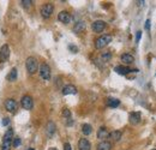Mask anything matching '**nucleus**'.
Wrapping results in <instances>:
<instances>
[{
	"instance_id": "nucleus-17",
	"label": "nucleus",
	"mask_w": 156,
	"mask_h": 150,
	"mask_svg": "<svg viewBox=\"0 0 156 150\" xmlns=\"http://www.w3.org/2000/svg\"><path fill=\"white\" fill-rule=\"evenodd\" d=\"M121 61L125 64V65H130L134 61V58L131 55V54H127V53H125L121 55Z\"/></svg>"
},
{
	"instance_id": "nucleus-28",
	"label": "nucleus",
	"mask_w": 156,
	"mask_h": 150,
	"mask_svg": "<svg viewBox=\"0 0 156 150\" xmlns=\"http://www.w3.org/2000/svg\"><path fill=\"white\" fill-rule=\"evenodd\" d=\"M8 124H10V119H8V118H4V119L1 120V125H3V126H7Z\"/></svg>"
},
{
	"instance_id": "nucleus-8",
	"label": "nucleus",
	"mask_w": 156,
	"mask_h": 150,
	"mask_svg": "<svg viewBox=\"0 0 156 150\" xmlns=\"http://www.w3.org/2000/svg\"><path fill=\"white\" fill-rule=\"evenodd\" d=\"M10 58V48L7 45H4L1 48H0V61L4 63L7 61Z\"/></svg>"
},
{
	"instance_id": "nucleus-5",
	"label": "nucleus",
	"mask_w": 156,
	"mask_h": 150,
	"mask_svg": "<svg viewBox=\"0 0 156 150\" xmlns=\"http://www.w3.org/2000/svg\"><path fill=\"white\" fill-rule=\"evenodd\" d=\"M40 76L45 81H49L51 79V67L47 64H42L40 66Z\"/></svg>"
},
{
	"instance_id": "nucleus-23",
	"label": "nucleus",
	"mask_w": 156,
	"mask_h": 150,
	"mask_svg": "<svg viewBox=\"0 0 156 150\" xmlns=\"http://www.w3.org/2000/svg\"><path fill=\"white\" fill-rule=\"evenodd\" d=\"M7 79L10 82H13L17 79V68H12L11 72H10V75L7 76Z\"/></svg>"
},
{
	"instance_id": "nucleus-12",
	"label": "nucleus",
	"mask_w": 156,
	"mask_h": 150,
	"mask_svg": "<svg viewBox=\"0 0 156 150\" xmlns=\"http://www.w3.org/2000/svg\"><path fill=\"white\" fill-rule=\"evenodd\" d=\"M63 94L64 95H75L77 94V88L72 84H69V85H65L63 88Z\"/></svg>"
},
{
	"instance_id": "nucleus-22",
	"label": "nucleus",
	"mask_w": 156,
	"mask_h": 150,
	"mask_svg": "<svg viewBox=\"0 0 156 150\" xmlns=\"http://www.w3.org/2000/svg\"><path fill=\"white\" fill-rule=\"evenodd\" d=\"M82 132H83V135H85V136H89V135L93 132L91 125H89V124H83V125H82Z\"/></svg>"
},
{
	"instance_id": "nucleus-4",
	"label": "nucleus",
	"mask_w": 156,
	"mask_h": 150,
	"mask_svg": "<svg viewBox=\"0 0 156 150\" xmlns=\"http://www.w3.org/2000/svg\"><path fill=\"white\" fill-rule=\"evenodd\" d=\"M53 11H54L53 4L47 3V4H45V5L41 7V16H42L45 19H47V18H49V17L52 16Z\"/></svg>"
},
{
	"instance_id": "nucleus-34",
	"label": "nucleus",
	"mask_w": 156,
	"mask_h": 150,
	"mask_svg": "<svg viewBox=\"0 0 156 150\" xmlns=\"http://www.w3.org/2000/svg\"><path fill=\"white\" fill-rule=\"evenodd\" d=\"M49 150H58V149H56V148H51Z\"/></svg>"
},
{
	"instance_id": "nucleus-10",
	"label": "nucleus",
	"mask_w": 156,
	"mask_h": 150,
	"mask_svg": "<svg viewBox=\"0 0 156 150\" xmlns=\"http://www.w3.org/2000/svg\"><path fill=\"white\" fill-rule=\"evenodd\" d=\"M58 19L64 24H69L71 22V15L67 11H61L59 15H58Z\"/></svg>"
},
{
	"instance_id": "nucleus-6",
	"label": "nucleus",
	"mask_w": 156,
	"mask_h": 150,
	"mask_svg": "<svg viewBox=\"0 0 156 150\" xmlns=\"http://www.w3.org/2000/svg\"><path fill=\"white\" fill-rule=\"evenodd\" d=\"M5 108H6V111L10 112V113H16L17 112V108H18V105L16 102V100L7 98L6 101H5Z\"/></svg>"
},
{
	"instance_id": "nucleus-18",
	"label": "nucleus",
	"mask_w": 156,
	"mask_h": 150,
	"mask_svg": "<svg viewBox=\"0 0 156 150\" xmlns=\"http://www.w3.org/2000/svg\"><path fill=\"white\" fill-rule=\"evenodd\" d=\"M97 150H112V143L108 141H102L97 145Z\"/></svg>"
},
{
	"instance_id": "nucleus-30",
	"label": "nucleus",
	"mask_w": 156,
	"mask_h": 150,
	"mask_svg": "<svg viewBox=\"0 0 156 150\" xmlns=\"http://www.w3.org/2000/svg\"><path fill=\"white\" fill-rule=\"evenodd\" d=\"M141 37H142V31H137V34H136V42H139Z\"/></svg>"
},
{
	"instance_id": "nucleus-11",
	"label": "nucleus",
	"mask_w": 156,
	"mask_h": 150,
	"mask_svg": "<svg viewBox=\"0 0 156 150\" xmlns=\"http://www.w3.org/2000/svg\"><path fill=\"white\" fill-rule=\"evenodd\" d=\"M78 149L79 150H90L91 144L86 138H81L79 142H78Z\"/></svg>"
},
{
	"instance_id": "nucleus-31",
	"label": "nucleus",
	"mask_w": 156,
	"mask_h": 150,
	"mask_svg": "<svg viewBox=\"0 0 156 150\" xmlns=\"http://www.w3.org/2000/svg\"><path fill=\"white\" fill-rule=\"evenodd\" d=\"M64 150H72L70 143H65V145H64Z\"/></svg>"
},
{
	"instance_id": "nucleus-1",
	"label": "nucleus",
	"mask_w": 156,
	"mask_h": 150,
	"mask_svg": "<svg viewBox=\"0 0 156 150\" xmlns=\"http://www.w3.org/2000/svg\"><path fill=\"white\" fill-rule=\"evenodd\" d=\"M12 141H13V130L12 128H7V131L5 132V136H4L3 149L1 150H10L11 149Z\"/></svg>"
},
{
	"instance_id": "nucleus-29",
	"label": "nucleus",
	"mask_w": 156,
	"mask_h": 150,
	"mask_svg": "<svg viewBox=\"0 0 156 150\" xmlns=\"http://www.w3.org/2000/svg\"><path fill=\"white\" fill-rule=\"evenodd\" d=\"M69 49H70V51H72V53H77L78 52V48L76 46H73V45H70L69 46Z\"/></svg>"
},
{
	"instance_id": "nucleus-24",
	"label": "nucleus",
	"mask_w": 156,
	"mask_h": 150,
	"mask_svg": "<svg viewBox=\"0 0 156 150\" xmlns=\"http://www.w3.org/2000/svg\"><path fill=\"white\" fill-rule=\"evenodd\" d=\"M111 58H112L111 52H104V53H102V54H101V59H102V61H104V63L109 61Z\"/></svg>"
},
{
	"instance_id": "nucleus-32",
	"label": "nucleus",
	"mask_w": 156,
	"mask_h": 150,
	"mask_svg": "<svg viewBox=\"0 0 156 150\" xmlns=\"http://www.w3.org/2000/svg\"><path fill=\"white\" fill-rule=\"evenodd\" d=\"M72 124H73V120H72L71 118H69V119H67V123H66V125H67V126H71Z\"/></svg>"
},
{
	"instance_id": "nucleus-26",
	"label": "nucleus",
	"mask_w": 156,
	"mask_h": 150,
	"mask_svg": "<svg viewBox=\"0 0 156 150\" xmlns=\"http://www.w3.org/2000/svg\"><path fill=\"white\" fill-rule=\"evenodd\" d=\"M31 4H33L31 0H23V1H22V6L24 8H29V7L31 6Z\"/></svg>"
},
{
	"instance_id": "nucleus-25",
	"label": "nucleus",
	"mask_w": 156,
	"mask_h": 150,
	"mask_svg": "<svg viewBox=\"0 0 156 150\" xmlns=\"http://www.w3.org/2000/svg\"><path fill=\"white\" fill-rule=\"evenodd\" d=\"M12 145H13L15 148H17V147H19V145H21V138H19V137H13Z\"/></svg>"
},
{
	"instance_id": "nucleus-35",
	"label": "nucleus",
	"mask_w": 156,
	"mask_h": 150,
	"mask_svg": "<svg viewBox=\"0 0 156 150\" xmlns=\"http://www.w3.org/2000/svg\"><path fill=\"white\" fill-rule=\"evenodd\" d=\"M28 150H35V149L34 148H30V149H28Z\"/></svg>"
},
{
	"instance_id": "nucleus-2",
	"label": "nucleus",
	"mask_w": 156,
	"mask_h": 150,
	"mask_svg": "<svg viewBox=\"0 0 156 150\" xmlns=\"http://www.w3.org/2000/svg\"><path fill=\"white\" fill-rule=\"evenodd\" d=\"M25 67H26V71L30 73V75H34L37 72L38 70V63L37 60L34 58V57H29L25 61Z\"/></svg>"
},
{
	"instance_id": "nucleus-14",
	"label": "nucleus",
	"mask_w": 156,
	"mask_h": 150,
	"mask_svg": "<svg viewBox=\"0 0 156 150\" xmlns=\"http://www.w3.org/2000/svg\"><path fill=\"white\" fill-rule=\"evenodd\" d=\"M56 131V126L53 121H48L47 124V127H46V132H47V136L48 137H53V135L55 133Z\"/></svg>"
},
{
	"instance_id": "nucleus-21",
	"label": "nucleus",
	"mask_w": 156,
	"mask_h": 150,
	"mask_svg": "<svg viewBox=\"0 0 156 150\" xmlns=\"http://www.w3.org/2000/svg\"><path fill=\"white\" fill-rule=\"evenodd\" d=\"M119 105H120V101L118 98H108V100H107V106H108V107L116 108Z\"/></svg>"
},
{
	"instance_id": "nucleus-33",
	"label": "nucleus",
	"mask_w": 156,
	"mask_h": 150,
	"mask_svg": "<svg viewBox=\"0 0 156 150\" xmlns=\"http://www.w3.org/2000/svg\"><path fill=\"white\" fill-rule=\"evenodd\" d=\"M145 29H147V30L150 29V21H149V19H148L147 22H145Z\"/></svg>"
},
{
	"instance_id": "nucleus-19",
	"label": "nucleus",
	"mask_w": 156,
	"mask_h": 150,
	"mask_svg": "<svg viewBox=\"0 0 156 150\" xmlns=\"http://www.w3.org/2000/svg\"><path fill=\"white\" fill-rule=\"evenodd\" d=\"M85 28H86V25H85V23H84V22H77V23H76V25L73 27V31H75V33H77V34H79V33L84 31Z\"/></svg>"
},
{
	"instance_id": "nucleus-9",
	"label": "nucleus",
	"mask_w": 156,
	"mask_h": 150,
	"mask_svg": "<svg viewBox=\"0 0 156 150\" xmlns=\"http://www.w3.org/2000/svg\"><path fill=\"white\" fill-rule=\"evenodd\" d=\"M91 28H93V30L95 33H102L103 30L106 29V23L103 21H95L93 23Z\"/></svg>"
},
{
	"instance_id": "nucleus-20",
	"label": "nucleus",
	"mask_w": 156,
	"mask_h": 150,
	"mask_svg": "<svg viewBox=\"0 0 156 150\" xmlns=\"http://www.w3.org/2000/svg\"><path fill=\"white\" fill-rule=\"evenodd\" d=\"M121 136H123V133H121L120 131H112V132L109 133V136H108V137L112 139L113 142H118V141H120Z\"/></svg>"
},
{
	"instance_id": "nucleus-7",
	"label": "nucleus",
	"mask_w": 156,
	"mask_h": 150,
	"mask_svg": "<svg viewBox=\"0 0 156 150\" xmlns=\"http://www.w3.org/2000/svg\"><path fill=\"white\" fill-rule=\"evenodd\" d=\"M21 103H22V107L24 109H26V111H30V109L33 108L34 106V101H33V98L31 96H29V95H24L21 100Z\"/></svg>"
},
{
	"instance_id": "nucleus-13",
	"label": "nucleus",
	"mask_w": 156,
	"mask_h": 150,
	"mask_svg": "<svg viewBox=\"0 0 156 150\" xmlns=\"http://www.w3.org/2000/svg\"><path fill=\"white\" fill-rule=\"evenodd\" d=\"M108 136H109V132H108V130H107L104 126L99 128V131H97V138H99V139L104 141L106 138H108Z\"/></svg>"
},
{
	"instance_id": "nucleus-3",
	"label": "nucleus",
	"mask_w": 156,
	"mask_h": 150,
	"mask_svg": "<svg viewBox=\"0 0 156 150\" xmlns=\"http://www.w3.org/2000/svg\"><path fill=\"white\" fill-rule=\"evenodd\" d=\"M111 41H112V36L111 35H102L99 38H96V41H95V48L96 49H102L107 45H109Z\"/></svg>"
},
{
	"instance_id": "nucleus-27",
	"label": "nucleus",
	"mask_w": 156,
	"mask_h": 150,
	"mask_svg": "<svg viewBox=\"0 0 156 150\" xmlns=\"http://www.w3.org/2000/svg\"><path fill=\"white\" fill-rule=\"evenodd\" d=\"M63 115H64L66 119L71 118V112H70V109H67V108H64V111H63Z\"/></svg>"
},
{
	"instance_id": "nucleus-16",
	"label": "nucleus",
	"mask_w": 156,
	"mask_h": 150,
	"mask_svg": "<svg viewBox=\"0 0 156 150\" xmlns=\"http://www.w3.org/2000/svg\"><path fill=\"white\" fill-rule=\"evenodd\" d=\"M114 71H115L116 73H119V75H123V76H125V75L130 73L131 71H133V70L129 68L127 66H116V67L114 68Z\"/></svg>"
},
{
	"instance_id": "nucleus-36",
	"label": "nucleus",
	"mask_w": 156,
	"mask_h": 150,
	"mask_svg": "<svg viewBox=\"0 0 156 150\" xmlns=\"http://www.w3.org/2000/svg\"><path fill=\"white\" fill-rule=\"evenodd\" d=\"M153 150H156V149H153Z\"/></svg>"
},
{
	"instance_id": "nucleus-15",
	"label": "nucleus",
	"mask_w": 156,
	"mask_h": 150,
	"mask_svg": "<svg viewBox=\"0 0 156 150\" xmlns=\"http://www.w3.org/2000/svg\"><path fill=\"white\" fill-rule=\"evenodd\" d=\"M129 120H130L131 124L137 125V124L141 121V113H138V112H132V113H130Z\"/></svg>"
}]
</instances>
